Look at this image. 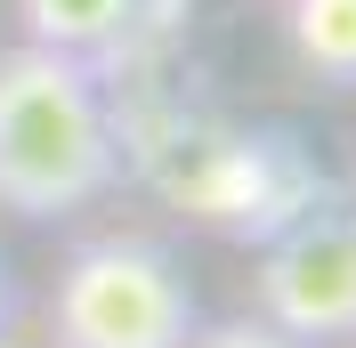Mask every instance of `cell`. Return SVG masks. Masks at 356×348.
I'll return each mask as SVG.
<instances>
[{"instance_id": "obj_1", "label": "cell", "mask_w": 356, "mask_h": 348, "mask_svg": "<svg viewBox=\"0 0 356 348\" xmlns=\"http://www.w3.org/2000/svg\"><path fill=\"white\" fill-rule=\"evenodd\" d=\"M122 187V130H113L97 65L41 41L0 49V211L73 219Z\"/></svg>"}, {"instance_id": "obj_2", "label": "cell", "mask_w": 356, "mask_h": 348, "mask_svg": "<svg viewBox=\"0 0 356 348\" xmlns=\"http://www.w3.org/2000/svg\"><path fill=\"white\" fill-rule=\"evenodd\" d=\"M202 324L195 283L154 235H89L41 308V348H186Z\"/></svg>"}, {"instance_id": "obj_3", "label": "cell", "mask_w": 356, "mask_h": 348, "mask_svg": "<svg viewBox=\"0 0 356 348\" xmlns=\"http://www.w3.org/2000/svg\"><path fill=\"white\" fill-rule=\"evenodd\" d=\"M251 316H267L291 340H356V203L291 211L251 276Z\"/></svg>"}, {"instance_id": "obj_4", "label": "cell", "mask_w": 356, "mask_h": 348, "mask_svg": "<svg viewBox=\"0 0 356 348\" xmlns=\"http://www.w3.org/2000/svg\"><path fill=\"white\" fill-rule=\"evenodd\" d=\"M24 24V41L41 49H65L81 65H106L130 49V33L146 24V0H8Z\"/></svg>"}, {"instance_id": "obj_5", "label": "cell", "mask_w": 356, "mask_h": 348, "mask_svg": "<svg viewBox=\"0 0 356 348\" xmlns=\"http://www.w3.org/2000/svg\"><path fill=\"white\" fill-rule=\"evenodd\" d=\"M284 49L324 89H356V0H284Z\"/></svg>"}, {"instance_id": "obj_6", "label": "cell", "mask_w": 356, "mask_h": 348, "mask_svg": "<svg viewBox=\"0 0 356 348\" xmlns=\"http://www.w3.org/2000/svg\"><path fill=\"white\" fill-rule=\"evenodd\" d=\"M186 348H308V340L275 332L267 316H219V324H195V340H186Z\"/></svg>"}, {"instance_id": "obj_7", "label": "cell", "mask_w": 356, "mask_h": 348, "mask_svg": "<svg viewBox=\"0 0 356 348\" xmlns=\"http://www.w3.org/2000/svg\"><path fill=\"white\" fill-rule=\"evenodd\" d=\"M17 324V276H8V260H0V332Z\"/></svg>"}, {"instance_id": "obj_8", "label": "cell", "mask_w": 356, "mask_h": 348, "mask_svg": "<svg viewBox=\"0 0 356 348\" xmlns=\"http://www.w3.org/2000/svg\"><path fill=\"white\" fill-rule=\"evenodd\" d=\"M0 348H41V340H17V332H0Z\"/></svg>"}]
</instances>
